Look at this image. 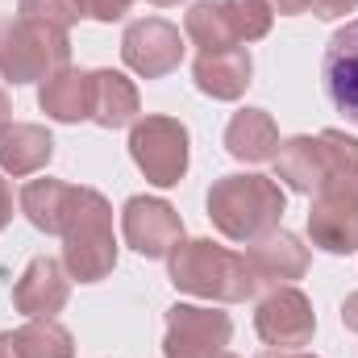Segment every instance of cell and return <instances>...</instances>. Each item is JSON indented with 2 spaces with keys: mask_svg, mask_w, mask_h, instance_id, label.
<instances>
[{
  "mask_svg": "<svg viewBox=\"0 0 358 358\" xmlns=\"http://www.w3.org/2000/svg\"><path fill=\"white\" fill-rule=\"evenodd\" d=\"M221 4H225L229 29L238 42H259L271 34V21H275L271 0H221Z\"/></svg>",
  "mask_w": 358,
  "mask_h": 358,
  "instance_id": "603a6c76",
  "label": "cell"
},
{
  "mask_svg": "<svg viewBox=\"0 0 358 358\" xmlns=\"http://www.w3.org/2000/svg\"><path fill=\"white\" fill-rule=\"evenodd\" d=\"M129 159L155 187H176L187 176L192 138L187 125L176 117H138L129 129Z\"/></svg>",
  "mask_w": 358,
  "mask_h": 358,
  "instance_id": "5b68a950",
  "label": "cell"
},
{
  "mask_svg": "<svg viewBox=\"0 0 358 358\" xmlns=\"http://www.w3.org/2000/svg\"><path fill=\"white\" fill-rule=\"evenodd\" d=\"M129 8H134V0H80V13H84V17H92V21H100V25L121 21Z\"/></svg>",
  "mask_w": 358,
  "mask_h": 358,
  "instance_id": "484cf974",
  "label": "cell"
},
{
  "mask_svg": "<svg viewBox=\"0 0 358 358\" xmlns=\"http://www.w3.org/2000/svg\"><path fill=\"white\" fill-rule=\"evenodd\" d=\"M342 325H346L350 334H358V292H350V296L342 300Z\"/></svg>",
  "mask_w": 358,
  "mask_h": 358,
  "instance_id": "f1b7e54d",
  "label": "cell"
},
{
  "mask_svg": "<svg viewBox=\"0 0 358 358\" xmlns=\"http://www.w3.org/2000/svg\"><path fill=\"white\" fill-rule=\"evenodd\" d=\"M250 76H255V63H250V50L246 46H229V50H217V55H200L196 67H192V80L196 88L213 100H242L250 88Z\"/></svg>",
  "mask_w": 358,
  "mask_h": 358,
  "instance_id": "5bb4252c",
  "label": "cell"
},
{
  "mask_svg": "<svg viewBox=\"0 0 358 358\" xmlns=\"http://www.w3.org/2000/svg\"><path fill=\"white\" fill-rule=\"evenodd\" d=\"M358 0H308V13H317L321 21H338L346 13H355Z\"/></svg>",
  "mask_w": 358,
  "mask_h": 358,
  "instance_id": "4316f807",
  "label": "cell"
},
{
  "mask_svg": "<svg viewBox=\"0 0 358 358\" xmlns=\"http://www.w3.org/2000/svg\"><path fill=\"white\" fill-rule=\"evenodd\" d=\"M208 221L217 234H225L229 242H255L271 229H279L287 196L283 187L267 176H221L208 187Z\"/></svg>",
  "mask_w": 358,
  "mask_h": 358,
  "instance_id": "7a4b0ae2",
  "label": "cell"
},
{
  "mask_svg": "<svg viewBox=\"0 0 358 358\" xmlns=\"http://www.w3.org/2000/svg\"><path fill=\"white\" fill-rule=\"evenodd\" d=\"M225 150L238 163H267L279 150V125L267 108H242L225 125Z\"/></svg>",
  "mask_w": 358,
  "mask_h": 358,
  "instance_id": "ac0fdd59",
  "label": "cell"
},
{
  "mask_svg": "<svg viewBox=\"0 0 358 358\" xmlns=\"http://www.w3.org/2000/svg\"><path fill=\"white\" fill-rule=\"evenodd\" d=\"M321 84L329 104L358 125V21H350L346 29H338L325 46L321 59Z\"/></svg>",
  "mask_w": 358,
  "mask_h": 358,
  "instance_id": "8fae6325",
  "label": "cell"
},
{
  "mask_svg": "<svg viewBox=\"0 0 358 358\" xmlns=\"http://www.w3.org/2000/svg\"><path fill=\"white\" fill-rule=\"evenodd\" d=\"M71 296V279L59 259H34L13 283V304L21 317H55Z\"/></svg>",
  "mask_w": 358,
  "mask_h": 358,
  "instance_id": "7c38bea8",
  "label": "cell"
},
{
  "mask_svg": "<svg viewBox=\"0 0 358 358\" xmlns=\"http://www.w3.org/2000/svg\"><path fill=\"white\" fill-rule=\"evenodd\" d=\"M121 59L142 80H163L183 63V34L163 17H138L121 34Z\"/></svg>",
  "mask_w": 358,
  "mask_h": 358,
  "instance_id": "9c48e42d",
  "label": "cell"
},
{
  "mask_svg": "<svg viewBox=\"0 0 358 358\" xmlns=\"http://www.w3.org/2000/svg\"><path fill=\"white\" fill-rule=\"evenodd\" d=\"M0 358H25L17 346V334H0Z\"/></svg>",
  "mask_w": 358,
  "mask_h": 358,
  "instance_id": "4dcf8cb0",
  "label": "cell"
},
{
  "mask_svg": "<svg viewBox=\"0 0 358 358\" xmlns=\"http://www.w3.org/2000/svg\"><path fill=\"white\" fill-rule=\"evenodd\" d=\"M221 358H238V355H229V350H225V355H221Z\"/></svg>",
  "mask_w": 358,
  "mask_h": 358,
  "instance_id": "e575fe53",
  "label": "cell"
},
{
  "mask_svg": "<svg viewBox=\"0 0 358 358\" xmlns=\"http://www.w3.org/2000/svg\"><path fill=\"white\" fill-rule=\"evenodd\" d=\"M255 334L267 342L271 350H300V346H308L313 334H317L313 300L300 287H292V283L271 287L259 300V308H255Z\"/></svg>",
  "mask_w": 358,
  "mask_h": 358,
  "instance_id": "ba28073f",
  "label": "cell"
},
{
  "mask_svg": "<svg viewBox=\"0 0 358 358\" xmlns=\"http://www.w3.org/2000/svg\"><path fill=\"white\" fill-rule=\"evenodd\" d=\"M17 346L25 358H76V338L55 317H29L17 329Z\"/></svg>",
  "mask_w": 358,
  "mask_h": 358,
  "instance_id": "7402d4cb",
  "label": "cell"
},
{
  "mask_svg": "<svg viewBox=\"0 0 358 358\" xmlns=\"http://www.w3.org/2000/svg\"><path fill=\"white\" fill-rule=\"evenodd\" d=\"M138 108H142V96L134 88V80H125L121 71L104 67V71H92V117L100 129H125L138 121Z\"/></svg>",
  "mask_w": 358,
  "mask_h": 358,
  "instance_id": "2e32d148",
  "label": "cell"
},
{
  "mask_svg": "<svg viewBox=\"0 0 358 358\" xmlns=\"http://www.w3.org/2000/svg\"><path fill=\"white\" fill-rule=\"evenodd\" d=\"M275 179L287 187V192H300V196H313L325 179V155H321V142L300 134V138H287L279 142L275 150Z\"/></svg>",
  "mask_w": 358,
  "mask_h": 358,
  "instance_id": "d6986e66",
  "label": "cell"
},
{
  "mask_svg": "<svg viewBox=\"0 0 358 358\" xmlns=\"http://www.w3.org/2000/svg\"><path fill=\"white\" fill-rule=\"evenodd\" d=\"M55 159V138L50 129L42 125H29V121H13L4 134H0V171L4 176H34L42 171L46 163Z\"/></svg>",
  "mask_w": 358,
  "mask_h": 358,
  "instance_id": "e0dca14e",
  "label": "cell"
},
{
  "mask_svg": "<svg viewBox=\"0 0 358 358\" xmlns=\"http://www.w3.org/2000/svg\"><path fill=\"white\" fill-rule=\"evenodd\" d=\"M167 275L179 292L217 300V304H242L259 292V275L250 271L246 255H234V250L217 246L213 238L179 242L167 255Z\"/></svg>",
  "mask_w": 358,
  "mask_h": 358,
  "instance_id": "6da1fadb",
  "label": "cell"
},
{
  "mask_svg": "<svg viewBox=\"0 0 358 358\" xmlns=\"http://www.w3.org/2000/svg\"><path fill=\"white\" fill-rule=\"evenodd\" d=\"M271 8L283 17H296V13H308V0H271Z\"/></svg>",
  "mask_w": 358,
  "mask_h": 358,
  "instance_id": "f546056e",
  "label": "cell"
},
{
  "mask_svg": "<svg viewBox=\"0 0 358 358\" xmlns=\"http://www.w3.org/2000/svg\"><path fill=\"white\" fill-rule=\"evenodd\" d=\"M38 108L59 121V125H80L92 117V71H76V67H63L55 76L42 80L38 88Z\"/></svg>",
  "mask_w": 358,
  "mask_h": 358,
  "instance_id": "9a60e30c",
  "label": "cell"
},
{
  "mask_svg": "<svg viewBox=\"0 0 358 358\" xmlns=\"http://www.w3.org/2000/svg\"><path fill=\"white\" fill-rule=\"evenodd\" d=\"M317 142H321V155H325V179L358 176V138L342 134V129H321Z\"/></svg>",
  "mask_w": 358,
  "mask_h": 358,
  "instance_id": "cb8c5ba5",
  "label": "cell"
},
{
  "mask_svg": "<svg viewBox=\"0 0 358 358\" xmlns=\"http://www.w3.org/2000/svg\"><path fill=\"white\" fill-rule=\"evenodd\" d=\"M246 263L259 275V283L283 287L308 275V246H300V238L287 229H271L246 246Z\"/></svg>",
  "mask_w": 358,
  "mask_h": 358,
  "instance_id": "4fadbf2b",
  "label": "cell"
},
{
  "mask_svg": "<svg viewBox=\"0 0 358 358\" xmlns=\"http://www.w3.org/2000/svg\"><path fill=\"white\" fill-rule=\"evenodd\" d=\"M150 4H159V8H167V4H179V0H150Z\"/></svg>",
  "mask_w": 358,
  "mask_h": 358,
  "instance_id": "836d02e7",
  "label": "cell"
},
{
  "mask_svg": "<svg viewBox=\"0 0 358 358\" xmlns=\"http://www.w3.org/2000/svg\"><path fill=\"white\" fill-rule=\"evenodd\" d=\"M71 67V38L67 29L38 25V21H4L0 25V80L34 84L55 71Z\"/></svg>",
  "mask_w": 358,
  "mask_h": 358,
  "instance_id": "277c9868",
  "label": "cell"
},
{
  "mask_svg": "<svg viewBox=\"0 0 358 358\" xmlns=\"http://www.w3.org/2000/svg\"><path fill=\"white\" fill-rule=\"evenodd\" d=\"M183 38H187L192 46H200V55H217V50L238 46L221 0H196V4L187 8V17H183Z\"/></svg>",
  "mask_w": 358,
  "mask_h": 358,
  "instance_id": "44dd1931",
  "label": "cell"
},
{
  "mask_svg": "<svg viewBox=\"0 0 358 358\" xmlns=\"http://www.w3.org/2000/svg\"><path fill=\"white\" fill-rule=\"evenodd\" d=\"M8 121H13V104H8V96L0 92V134L8 129Z\"/></svg>",
  "mask_w": 358,
  "mask_h": 358,
  "instance_id": "1f68e13d",
  "label": "cell"
},
{
  "mask_svg": "<svg viewBox=\"0 0 358 358\" xmlns=\"http://www.w3.org/2000/svg\"><path fill=\"white\" fill-rule=\"evenodd\" d=\"M8 225H13V187L0 176V229H8Z\"/></svg>",
  "mask_w": 358,
  "mask_h": 358,
  "instance_id": "83f0119b",
  "label": "cell"
},
{
  "mask_svg": "<svg viewBox=\"0 0 358 358\" xmlns=\"http://www.w3.org/2000/svg\"><path fill=\"white\" fill-rule=\"evenodd\" d=\"M259 358H317V355H300V350H263Z\"/></svg>",
  "mask_w": 358,
  "mask_h": 358,
  "instance_id": "d6a6232c",
  "label": "cell"
},
{
  "mask_svg": "<svg viewBox=\"0 0 358 358\" xmlns=\"http://www.w3.org/2000/svg\"><path fill=\"white\" fill-rule=\"evenodd\" d=\"M67 200H71V183H63V179H29L21 187V213L42 234H63Z\"/></svg>",
  "mask_w": 358,
  "mask_h": 358,
  "instance_id": "ffe728a7",
  "label": "cell"
},
{
  "mask_svg": "<svg viewBox=\"0 0 358 358\" xmlns=\"http://www.w3.org/2000/svg\"><path fill=\"white\" fill-rule=\"evenodd\" d=\"M308 238L325 255H358V176H329L313 192Z\"/></svg>",
  "mask_w": 358,
  "mask_h": 358,
  "instance_id": "8992f818",
  "label": "cell"
},
{
  "mask_svg": "<svg viewBox=\"0 0 358 358\" xmlns=\"http://www.w3.org/2000/svg\"><path fill=\"white\" fill-rule=\"evenodd\" d=\"M63 267L80 283H100L117 267V238H113V204L96 187H71L67 217H63Z\"/></svg>",
  "mask_w": 358,
  "mask_h": 358,
  "instance_id": "3957f363",
  "label": "cell"
},
{
  "mask_svg": "<svg viewBox=\"0 0 358 358\" xmlns=\"http://www.w3.org/2000/svg\"><path fill=\"white\" fill-rule=\"evenodd\" d=\"M17 13H21V21H38V25H55V29H71L84 17L80 0H21Z\"/></svg>",
  "mask_w": 358,
  "mask_h": 358,
  "instance_id": "d4e9b609",
  "label": "cell"
},
{
  "mask_svg": "<svg viewBox=\"0 0 358 358\" xmlns=\"http://www.w3.org/2000/svg\"><path fill=\"white\" fill-rule=\"evenodd\" d=\"M234 321L221 308H200V304H171L167 308V358H221L229 350Z\"/></svg>",
  "mask_w": 358,
  "mask_h": 358,
  "instance_id": "52a82bcc",
  "label": "cell"
},
{
  "mask_svg": "<svg viewBox=\"0 0 358 358\" xmlns=\"http://www.w3.org/2000/svg\"><path fill=\"white\" fill-rule=\"evenodd\" d=\"M121 229H125V242L142 259H167L183 242L179 213L159 196H129L121 208Z\"/></svg>",
  "mask_w": 358,
  "mask_h": 358,
  "instance_id": "30bf717a",
  "label": "cell"
}]
</instances>
